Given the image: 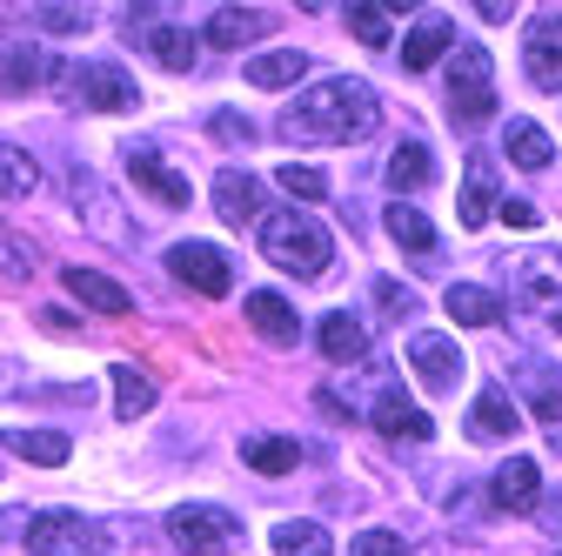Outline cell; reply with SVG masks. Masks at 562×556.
Here are the masks:
<instances>
[{"instance_id": "cell-4", "label": "cell", "mask_w": 562, "mask_h": 556, "mask_svg": "<svg viewBox=\"0 0 562 556\" xmlns=\"http://www.w3.org/2000/svg\"><path fill=\"white\" fill-rule=\"evenodd\" d=\"M449 114L462 127H482L496 114V60L482 41H456L449 47Z\"/></svg>"}, {"instance_id": "cell-2", "label": "cell", "mask_w": 562, "mask_h": 556, "mask_svg": "<svg viewBox=\"0 0 562 556\" xmlns=\"http://www.w3.org/2000/svg\"><path fill=\"white\" fill-rule=\"evenodd\" d=\"M509 296H516V309H522L516 322L529 329L536 349L562 356V255H555V248H529V255L516 262Z\"/></svg>"}, {"instance_id": "cell-16", "label": "cell", "mask_w": 562, "mask_h": 556, "mask_svg": "<svg viewBox=\"0 0 562 556\" xmlns=\"http://www.w3.org/2000/svg\"><path fill=\"white\" fill-rule=\"evenodd\" d=\"M516 389H522L529 415H542L549 430H562V369H549V363H522V369H516Z\"/></svg>"}, {"instance_id": "cell-11", "label": "cell", "mask_w": 562, "mask_h": 556, "mask_svg": "<svg viewBox=\"0 0 562 556\" xmlns=\"http://www.w3.org/2000/svg\"><path fill=\"white\" fill-rule=\"evenodd\" d=\"M516 430H522V409L509 402V389H503V382L475 389V402H469V436H475V443H509Z\"/></svg>"}, {"instance_id": "cell-27", "label": "cell", "mask_w": 562, "mask_h": 556, "mask_svg": "<svg viewBox=\"0 0 562 556\" xmlns=\"http://www.w3.org/2000/svg\"><path fill=\"white\" fill-rule=\"evenodd\" d=\"M0 443H8L21 463H41V469H60L67 456H75V443H67L60 430H8Z\"/></svg>"}, {"instance_id": "cell-36", "label": "cell", "mask_w": 562, "mask_h": 556, "mask_svg": "<svg viewBox=\"0 0 562 556\" xmlns=\"http://www.w3.org/2000/svg\"><path fill=\"white\" fill-rule=\"evenodd\" d=\"M27 275H34V248H27L21 235L0 229V289H21Z\"/></svg>"}, {"instance_id": "cell-7", "label": "cell", "mask_w": 562, "mask_h": 556, "mask_svg": "<svg viewBox=\"0 0 562 556\" xmlns=\"http://www.w3.org/2000/svg\"><path fill=\"white\" fill-rule=\"evenodd\" d=\"M54 75L75 88V101H88V108H101V114H121V108H134L140 101V88H134V75L127 67H114V60H88V67H54Z\"/></svg>"}, {"instance_id": "cell-34", "label": "cell", "mask_w": 562, "mask_h": 556, "mask_svg": "<svg viewBox=\"0 0 562 556\" xmlns=\"http://www.w3.org/2000/svg\"><path fill=\"white\" fill-rule=\"evenodd\" d=\"M34 181H41L34 155H27V148H14V142H0V201H21V194H34Z\"/></svg>"}, {"instance_id": "cell-13", "label": "cell", "mask_w": 562, "mask_h": 556, "mask_svg": "<svg viewBox=\"0 0 562 556\" xmlns=\"http://www.w3.org/2000/svg\"><path fill=\"white\" fill-rule=\"evenodd\" d=\"M127 175H134V188H148L161 208H188V201H194L188 175H181V168H168L155 148H127Z\"/></svg>"}, {"instance_id": "cell-19", "label": "cell", "mask_w": 562, "mask_h": 556, "mask_svg": "<svg viewBox=\"0 0 562 556\" xmlns=\"http://www.w3.org/2000/svg\"><path fill=\"white\" fill-rule=\"evenodd\" d=\"M127 27H148V41H140V47H148V54L168 67V75H188V67H194V41H188L181 27H155V8L127 14Z\"/></svg>"}, {"instance_id": "cell-21", "label": "cell", "mask_w": 562, "mask_h": 556, "mask_svg": "<svg viewBox=\"0 0 562 556\" xmlns=\"http://www.w3.org/2000/svg\"><path fill=\"white\" fill-rule=\"evenodd\" d=\"M315 342H322V356H328V363H341V369L369 363V329H362L356 315H328V322L315 329Z\"/></svg>"}, {"instance_id": "cell-33", "label": "cell", "mask_w": 562, "mask_h": 556, "mask_svg": "<svg viewBox=\"0 0 562 556\" xmlns=\"http://www.w3.org/2000/svg\"><path fill=\"white\" fill-rule=\"evenodd\" d=\"M389 235H395L408 255H429V248H436V229L422 222V208H415V201H389Z\"/></svg>"}, {"instance_id": "cell-20", "label": "cell", "mask_w": 562, "mask_h": 556, "mask_svg": "<svg viewBox=\"0 0 562 556\" xmlns=\"http://www.w3.org/2000/svg\"><path fill=\"white\" fill-rule=\"evenodd\" d=\"M215 208H222V222H261V181L241 175V168H222L215 175Z\"/></svg>"}, {"instance_id": "cell-40", "label": "cell", "mask_w": 562, "mask_h": 556, "mask_svg": "<svg viewBox=\"0 0 562 556\" xmlns=\"http://www.w3.org/2000/svg\"><path fill=\"white\" fill-rule=\"evenodd\" d=\"M207 127H215V142H241V148L255 142V127H248L241 114H215V121H207Z\"/></svg>"}, {"instance_id": "cell-31", "label": "cell", "mask_w": 562, "mask_h": 556, "mask_svg": "<svg viewBox=\"0 0 562 556\" xmlns=\"http://www.w3.org/2000/svg\"><path fill=\"white\" fill-rule=\"evenodd\" d=\"M389 181H395V194L429 188V181H436V162H429V148H422V142H402V148L389 155Z\"/></svg>"}, {"instance_id": "cell-3", "label": "cell", "mask_w": 562, "mask_h": 556, "mask_svg": "<svg viewBox=\"0 0 562 556\" xmlns=\"http://www.w3.org/2000/svg\"><path fill=\"white\" fill-rule=\"evenodd\" d=\"M261 255H268L274 268L302 275V282H315V275H328L335 235L308 215V208H274V215H261Z\"/></svg>"}, {"instance_id": "cell-35", "label": "cell", "mask_w": 562, "mask_h": 556, "mask_svg": "<svg viewBox=\"0 0 562 556\" xmlns=\"http://www.w3.org/2000/svg\"><path fill=\"white\" fill-rule=\"evenodd\" d=\"M274 188L295 194V201H328V175L308 168V162H281V168H274Z\"/></svg>"}, {"instance_id": "cell-5", "label": "cell", "mask_w": 562, "mask_h": 556, "mask_svg": "<svg viewBox=\"0 0 562 556\" xmlns=\"http://www.w3.org/2000/svg\"><path fill=\"white\" fill-rule=\"evenodd\" d=\"M168 536L188 556H228V549H241V516L222 510V503H181L168 516Z\"/></svg>"}, {"instance_id": "cell-28", "label": "cell", "mask_w": 562, "mask_h": 556, "mask_svg": "<svg viewBox=\"0 0 562 556\" xmlns=\"http://www.w3.org/2000/svg\"><path fill=\"white\" fill-rule=\"evenodd\" d=\"M108 382H114V415H127V423L155 409V382L140 376L134 363H108Z\"/></svg>"}, {"instance_id": "cell-29", "label": "cell", "mask_w": 562, "mask_h": 556, "mask_svg": "<svg viewBox=\"0 0 562 556\" xmlns=\"http://www.w3.org/2000/svg\"><path fill=\"white\" fill-rule=\"evenodd\" d=\"M503 148H509V162H516V168H529V175H542V168L555 162V148H549V134H542L536 121H509V134H503Z\"/></svg>"}, {"instance_id": "cell-8", "label": "cell", "mask_w": 562, "mask_h": 556, "mask_svg": "<svg viewBox=\"0 0 562 556\" xmlns=\"http://www.w3.org/2000/svg\"><path fill=\"white\" fill-rule=\"evenodd\" d=\"M168 275H175V282H188L194 296H228L235 289V262L215 242H175L168 248Z\"/></svg>"}, {"instance_id": "cell-9", "label": "cell", "mask_w": 562, "mask_h": 556, "mask_svg": "<svg viewBox=\"0 0 562 556\" xmlns=\"http://www.w3.org/2000/svg\"><path fill=\"white\" fill-rule=\"evenodd\" d=\"M408 363H415L422 389H436V396H449V389L462 382V369H469V356L456 349L449 335H415V342H408Z\"/></svg>"}, {"instance_id": "cell-18", "label": "cell", "mask_w": 562, "mask_h": 556, "mask_svg": "<svg viewBox=\"0 0 562 556\" xmlns=\"http://www.w3.org/2000/svg\"><path fill=\"white\" fill-rule=\"evenodd\" d=\"M54 67L34 41H0V94H27L34 81H47Z\"/></svg>"}, {"instance_id": "cell-6", "label": "cell", "mask_w": 562, "mask_h": 556, "mask_svg": "<svg viewBox=\"0 0 562 556\" xmlns=\"http://www.w3.org/2000/svg\"><path fill=\"white\" fill-rule=\"evenodd\" d=\"M21 536H27V556H94L101 549V530L75 510H41V516H27Z\"/></svg>"}, {"instance_id": "cell-44", "label": "cell", "mask_w": 562, "mask_h": 556, "mask_svg": "<svg viewBox=\"0 0 562 556\" xmlns=\"http://www.w3.org/2000/svg\"><path fill=\"white\" fill-rule=\"evenodd\" d=\"M555 536H562V516H555Z\"/></svg>"}, {"instance_id": "cell-38", "label": "cell", "mask_w": 562, "mask_h": 556, "mask_svg": "<svg viewBox=\"0 0 562 556\" xmlns=\"http://www.w3.org/2000/svg\"><path fill=\"white\" fill-rule=\"evenodd\" d=\"M348 556H408L395 530H362L356 543H348Z\"/></svg>"}, {"instance_id": "cell-12", "label": "cell", "mask_w": 562, "mask_h": 556, "mask_svg": "<svg viewBox=\"0 0 562 556\" xmlns=\"http://www.w3.org/2000/svg\"><path fill=\"white\" fill-rule=\"evenodd\" d=\"M488 497H496V510H509V516H529L542 503V463L509 456L496 476H488Z\"/></svg>"}, {"instance_id": "cell-23", "label": "cell", "mask_w": 562, "mask_h": 556, "mask_svg": "<svg viewBox=\"0 0 562 556\" xmlns=\"http://www.w3.org/2000/svg\"><path fill=\"white\" fill-rule=\"evenodd\" d=\"M442 309H449V322H462V329H488V322H503V296H488V289H475V282H449Z\"/></svg>"}, {"instance_id": "cell-30", "label": "cell", "mask_w": 562, "mask_h": 556, "mask_svg": "<svg viewBox=\"0 0 562 556\" xmlns=\"http://www.w3.org/2000/svg\"><path fill=\"white\" fill-rule=\"evenodd\" d=\"M241 463L261 469V476H289L302 463V443H289V436H248L241 443Z\"/></svg>"}, {"instance_id": "cell-26", "label": "cell", "mask_w": 562, "mask_h": 556, "mask_svg": "<svg viewBox=\"0 0 562 556\" xmlns=\"http://www.w3.org/2000/svg\"><path fill=\"white\" fill-rule=\"evenodd\" d=\"M449 47H456V27H449V21H422V27H408V41H402V67H408V75H422V67H436Z\"/></svg>"}, {"instance_id": "cell-24", "label": "cell", "mask_w": 562, "mask_h": 556, "mask_svg": "<svg viewBox=\"0 0 562 556\" xmlns=\"http://www.w3.org/2000/svg\"><path fill=\"white\" fill-rule=\"evenodd\" d=\"M261 34H268L261 8H215V14H207V41H215V47H248Z\"/></svg>"}, {"instance_id": "cell-39", "label": "cell", "mask_w": 562, "mask_h": 556, "mask_svg": "<svg viewBox=\"0 0 562 556\" xmlns=\"http://www.w3.org/2000/svg\"><path fill=\"white\" fill-rule=\"evenodd\" d=\"M41 27L47 34H81L88 27V8H41Z\"/></svg>"}, {"instance_id": "cell-15", "label": "cell", "mask_w": 562, "mask_h": 556, "mask_svg": "<svg viewBox=\"0 0 562 556\" xmlns=\"http://www.w3.org/2000/svg\"><path fill=\"white\" fill-rule=\"evenodd\" d=\"M60 282H67V296H75V302H88L94 315H127L134 302H127V289L114 282V275H101V268H60Z\"/></svg>"}, {"instance_id": "cell-41", "label": "cell", "mask_w": 562, "mask_h": 556, "mask_svg": "<svg viewBox=\"0 0 562 556\" xmlns=\"http://www.w3.org/2000/svg\"><path fill=\"white\" fill-rule=\"evenodd\" d=\"M503 215H509V229H536V222H542V215H536V201H522V194L503 201Z\"/></svg>"}, {"instance_id": "cell-14", "label": "cell", "mask_w": 562, "mask_h": 556, "mask_svg": "<svg viewBox=\"0 0 562 556\" xmlns=\"http://www.w3.org/2000/svg\"><path fill=\"white\" fill-rule=\"evenodd\" d=\"M369 423H375L382 436H408V443H429V436H436V423H429V415H422L402 389H382V396L369 402Z\"/></svg>"}, {"instance_id": "cell-17", "label": "cell", "mask_w": 562, "mask_h": 556, "mask_svg": "<svg viewBox=\"0 0 562 556\" xmlns=\"http://www.w3.org/2000/svg\"><path fill=\"white\" fill-rule=\"evenodd\" d=\"M496 168H488V155H469V175H462V208H456V222L462 229H482L488 215H496Z\"/></svg>"}, {"instance_id": "cell-37", "label": "cell", "mask_w": 562, "mask_h": 556, "mask_svg": "<svg viewBox=\"0 0 562 556\" xmlns=\"http://www.w3.org/2000/svg\"><path fill=\"white\" fill-rule=\"evenodd\" d=\"M348 27H356V41H362V47H389V41H395L382 8H348Z\"/></svg>"}, {"instance_id": "cell-25", "label": "cell", "mask_w": 562, "mask_h": 556, "mask_svg": "<svg viewBox=\"0 0 562 556\" xmlns=\"http://www.w3.org/2000/svg\"><path fill=\"white\" fill-rule=\"evenodd\" d=\"M302 75H308V54L302 47H274V54L248 60V88H295Z\"/></svg>"}, {"instance_id": "cell-1", "label": "cell", "mask_w": 562, "mask_h": 556, "mask_svg": "<svg viewBox=\"0 0 562 556\" xmlns=\"http://www.w3.org/2000/svg\"><path fill=\"white\" fill-rule=\"evenodd\" d=\"M375 121H382V108H375L369 81H348V75H335V81H322V88H308V94H295L289 108H281V134L302 142V148L362 142Z\"/></svg>"}, {"instance_id": "cell-32", "label": "cell", "mask_w": 562, "mask_h": 556, "mask_svg": "<svg viewBox=\"0 0 562 556\" xmlns=\"http://www.w3.org/2000/svg\"><path fill=\"white\" fill-rule=\"evenodd\" d=\"M274 556H335V536L322 523H274Z\"/></svg>"}, {"instance_id": "cell-43", "label": "cell", "mask_w": 562, "mask_h": 556, "mask_svg": "<svg viewBox=\"0 0 562 556\" xmlns=\"http://www.w3.org/2000/svg\"><path fill=\"white\" fill-rule=\"evenodd\" d=\"M549 449H555V456H562V430H549Z\"/></svg>"}, {"instance_id": "cell-22", "label": "cell", "mask_w": 562, "mask_h": 556, "mask_svg": "<svg viewBox=\"0 0 562 556\" xmlns=\"http://www.w3.org/2000/svg\"><path fill=\"white\" fill-rule=\"evenodd\" d=\"M248 322H255L268 342H295V335H302L295 302H289V296H274V289H255V296H248Z\"/></svg>"}, {"instance_id": "cell-42", "label": "cell", "mask_w": 562, "mask_h": 556, "mask_svg": "<svg viewBox=\"0 0 562 556\" xmlns=\"http://www.w3.org/2000/svg\"><path fill=\"white\" fill-rule=\"evenodd\" d=\"M375 296L389 302V315H408V309H415V296H408L402 282H375Z\"/></svg>"}, {"instance_id": "cell-10", "label": "cell", "mask_w": 562, "mask_h": 556, "mask_svg": "<svg viewBox=\"0 0 562 556\" xmlns=\"http://www.w3.org/2000/svg\"><path fill=\"white\" fill-rule=\"evenodd\" d=\"M522 67L542 94H562V14H542L522 41Z\"/></svg>"}]
</instances>
